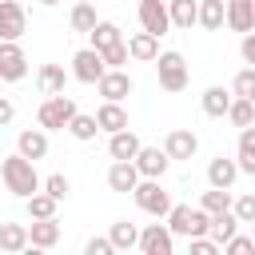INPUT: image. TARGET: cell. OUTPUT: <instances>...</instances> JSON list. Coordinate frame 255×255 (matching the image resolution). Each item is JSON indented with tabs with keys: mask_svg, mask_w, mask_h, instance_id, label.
Here are the masks:
<instances>
[{
	"mask_svg": "<svg viewBox=\"0 0 255 255\" xmlns=\"http://www.w3.org/2000/svg\"><path fill=\"white\" fill-rule=\"evenodd\" d=\"M0 179H4V187H8L12 195H20V199H28L32 191H40V171H36V163L24 159L20 151L8 155V159H0Z\"/></svg>",
	"mask_w": 255,
	"mask_h": 255,
	"instance_id": "6da1fadb",
	"label": "cell"
},
{
	"mask_svg": "<svg viewBox=\"0 0 255 255\" xmlns=\"http://www.w3.org/2000/svg\"><path fill=\"white\" fill-rule=\"evenodd\" d=\"M40 191H48L52 199H68V191H72V183H68V175H48V179H40Z\"/></svg>",
	"mask_w": 255,
	"mask_h": 255,
	"instance_id": "74e56055",
	"label": "cell"
},
{
	"mask_svg": "<svg viewBox=\"0 0 255 255\" xmlns=\"http://www.w3.org/2000/svg\"><path fill=\"white\" fill-rule=\"evenodd\" d=\"M28 76V56L20 40H0V84H16Z\"/></svg>",
	"mask_w": 255,
	"mask_h": 255,
	"instance_id": "8992f818",
	"label": "cell"
},
{
	"mask_svg": "<svg viewBox=\"0 0 255 255\" xmlns=\"http://www.w3.org/2000/svg\"><path fill=\"white\" fill-rule=\"evenodd\" d=\"M40 4H44V8H52V4H60V0H40Z\"/></svg>",
	"mask_w": 255,
	"mask_h": 255,
	"instance_id": "f6af8a7d",
	"label": "cell"
},
{
	"mask_svg": "<svg viewBox=\"0 0 255 255\" xmlns=\"http://www.w3.org/2000/svg\"><path fill=\"white\" fill-rule=\"evenodd\" d=\"M199 104H203V116L223 120V112H227V104H231V92H227V88H219V84H211V88L199 96Z\"/></svg>",
	"mask_w": 255,
	"mask_h": 255,
	"instance_id": "d4e9b609",
	"label": "cell"
},
{
	"mask_svg": "<svg viewBox=\"0 0 255 255\" xmlns=\"http://www.w3.org/2000/svg\"><path fill=\"white\" fill-rule=\"evenodd\" d=\"M135 247H139L143 255H171V251H175V235L167 231V223H147V227L139 231Z\"/></svg>",
	"mask_w": 255,
	"mask_h": 255,
	"instance_id": "52a82bcc",
	"label": "cell"
},
{
	"mask_svg": "<svg viewBox=\"0 0 255 255\" xmlns=\"http://www.w3.org/2000/svg\"><path fill=\"white\" fill-rule=\"evenodd\" d=\"M76 112H80V108H76V100H72L68 92H60V96H48V100L40 104L36 120H40V128H44V131H64V128H68V120H72Z\"/></svg>",
	"mask_w": 255,
	"mask_h": 255,
	"instance_id": "3957f363",
	"label": "cell"
},
{
	"mask_svg": "<svg viewBox=\"0 0 255 255\" xmlns=\"http://www.w3.org/2000/svg\"><path fill=\"white\" fill-rule=\"evenodd\" d=\"M231 96H243V100H255V68H243L231 84Z\"/></svg>",
	"mask_w": 255,
	"mask_h": 255,
	"instance_id": "8d00e7d4",
	"label": "cell"
},
{
	"mask_svg": "<svg viewBox=\"0 0 255 255\" xmlns=\"http://www.w3.org/2000/svg\"><path fill=\"white\" fill-rule=\"evenodd\" d=\"M235 128H251L255 124V100H243V96H231V104H227V112H223Z\"/></svg>",
	"mask_w": 255,
	"mask_h": 255,
	"instance_id": "f546056e",
	"label": "cell"
},
{
	"mask_svg": "<svg viewBox=\"0 0 255 255\" xmlns=\"http://www.w3.org/2000/svg\"><path fill=\"white\" fill-rule=\"evenodd\" d=\"M139 143H143V139H139L131 128H120V131L108 135V155H112V159H131V155L139 151Z\"/></svg>",
	"mask_w": 255,
	"mask_h": 255,
	"instance_id": "d6986e66",
	"label": "cell"
},
{
	"mask_svg": "<svg viewBox=\"0 0 255 255\" xmlns=\"http://www.w3.org/2000/svg\"><path fill=\"white\" fill-rule=\"evenodd\" d=\"M163 151H167V159H191L199 151V135L191 128H171L163 135Z\"/></svg>",
	"mask_w": 255,
	"mask_h": 255,
	"instance_id": "30bf717a",
	"label": "cell"
},
{
	"mask_svg": "<svg viewBox=\"0 0 255 255\" xmlns=\"http://www.w3.org/2000/svg\"><path fill=\"white\" fill-rule=\"evenodd\" d=\"M139 28L151 36H163L171 28L167 20V0H139Z\"/></svg>",
	"mask_w": 255,
	"mask_h": 255,
	"instance_id": "4fadbf2b",
	"label": "cell"
},
{
	"mask_svg": "<svg viewBox=\"0 0 255 255\" xmlns=\"http://www.w3.org/2000/svg\"><path fill=\"white\" fill-rule=\"evenodd\" d=\"M72 139H80V143H88V139H96V131H100V124H96V116H84V112H76L72 120H68V128H64Z\"/></svg>",
	"mask_w": 255,
	"mask_h": 255,
	"instance_id": "d6a6232c",
	"label": "cell"
},
{
	"mask_svg": "<svg viewBox=\"0 0 255 255\" xmlns=\"http://www.w3.org/2000/svg\"><path fill=\"white\" fill-rule=\"evenodd\" d=\"M239 179V167H235V159H227V155H215V159H207V187H231Z\"/></svg>",
	"mask_w": 255,
	"mask_h": 255,
	"instance_id": "ffe728a7",
	"label": "cell"
},
{
	"mask_svg": "<svg viewBox=\"0 0 255 255\" xmlns=\"http://www.w3.org/2000/svg\"><path fill=\"white\" fill-rule=\"evenodd\" d=\"M100 16H96V4L92 0H76V8H72V16H68V24H72V32H92V24H96Z\"/></svg>",
	"mask_w": 255,
	"mask_h": 255,
	"instance_id": "1f68e13d",
	"label": "cell"
},
{
	"mask_svg": "<svg viewBox=\"0 0 255 255\" xmlns=\"http://www.w3.org/2000/svg\"><path fill=\"white\" fill-rule=\"evenodd\" d=\"M84 251H88V255H112V239H108V235H92V239L84 243Z\"/></svg>",
	"mask_w": 255,
	"mask_h": 255,
	"instance_id": "b9f144b4",
	"label": "cell"
},
{
	"mask_svg": "<svg viewBox=\"0 0 255 255\" xmlns=\"http://www.w3.org/2000/svg\"><path fill=\"white\" fill-rule=\"evenodd\" d=\"M223 24L231 32H251L255 28V0H223Z\"/></svg>",
	"mask_w": 255,
	"mask_h": 255,
	"instance_id": "5bb4252c",
	"label": "cell"
},
{
	"mask_svg": "<svg viewBox=\"0 0 255 255\" xmlns=\"http://www.w3.org/2000/svg\"><path fill=\"white\" fill-rule=\"evenodd\" d=\"M124 44H128V60H139V64H151L159 52V36H151V32H131Z\"/></svg>",
	"mask_w": 255,
	"mask_h": 255,
	"instance_id": "ac0fdd59",
	"label": "cell"
},
{
	"mask_svg": "<svg viewBox=\"0 0 255 255\" xmlns=\"http://www.w3.org/2000/svg\"><path fill=\"white\" fill-rule=\"evenodd\" d=\"M135 183H139L135 163H131V159H112V167H108V187H112V191H120V195H128Z\"/></svg>",
	"mask_w": 255,
	"mask_h": 255,
	"instance_id": "2e32d148",
	"label": "cell"
},
{
	"mask_svg": "<svg viewBox=\"0 0 255 255\" xmlns=\"http://www.w3.org/2000/svg\"><path fill=\"white\" fill-rule=\"evenodd\" d=\"M88 36H92V48H96V52H104V48H112V44H120V40H124L120 24H112V20H96Z\"/></svg>",
	"mask_w": 255,
	"mask_h": 255,
	"instance_id": "4316f807",
	"label": "cell"
},
{
	"mask_svg": "<svg viewBox=\"0 0 255 255\" xmlns=\"http://www.w3.org/2000/svg\"><path fill=\"white\" fill-rule=\"evenodd\" d=\"M16 120V108H12V100L8 96H0V128H8Z\"/></svg>",
	"mask_w": 255,
	"mask_h": 255,
	"instance_id": "ee69618b",
	"label": "cell"
},
{
	"mask_svg": "<svg viewBox=\"0 0 255 255\" xmlns=\"http://www.w3.org/2000/svg\"><path fill=\"white\" fill-rule=\"evenodd\" d=\"M56 243H60V223H56V215H48V219H32V227H28V247L48 251V247H56Z\"/></svg>",
	"mask_w": 255,
	"mask_h": 255,
	"instance_id": "e0dca14e",
	"label": "cell"
},
{
	"mask_svg": "<svg viewBox=\"0 0 255 255\" xmlns=\"http://www.w3.org/2000/svg\"><path fill=\"white\" fill-rule=\"evenodd\" d=\"M199 207H203L207 215L227 211V207H231V187H207V191L199 195Z\"/></svg>",
	"mask_w": 255,
	"mask_h": 255,
	"instance_id": "e575fe53",
	"label": "cell"
},
{
	"mask_svg": "<svg viewBox=\"0 0 255 255\" xmlns=\"http://www.w3.org/2000/svg\"><path fill=\"white\" fill-rule=\"evenodd\" d=\"M219 251H227V255H251V251H255V239H251V235H239V231H235V235H231V239H227V243H223Z\"/></svg>",
	"mask_w": 255,
	"mask_h": 255,
	"instance_id": "f35d334b",
	"label": "cell"
},
{
	"mask_svg": "<svg viewBox=\"0 0 255 255\" xmlns=\"http://www.w3.org/2000/svg\"><path fill=\"white\" fill-rule=\"evenodd\" d=\"M231 215H235L239 223H255V195L243 191L239 199H231Z\"/></svg>",
	"mask_w": 255,
	"mask_h": 255,
	"instance_id": "d590c367",
	"label": "cell"
},
{
	"mask_svg": "<svg viewBox=\"0 0 255 255\" xmlns=\"http://www.w3.org/2000/svg\"><path fill=\"white\" fill-rule=\"evenodd\" d=\"M163 219H167V231H171V235H183V239H191V235H207V211H203V207L171 203Z\"/></svg>",
	"mask_w": 255,
	"mask_h": 255,
	"instance_id": "7a4b0ae2",
	"label": "cell"
},
{
	"mask_svg": "<svg viewBox=\"0 0 255 255\" xmlns=\"http://www.w3.org/2000/svg\"><path fill=\"white\" fill-rule=\"evenodd\" d=\"M36 88H40L44 96H60V92L68 88V72H64L60 64H44V68L36 72Z\"/></svg>",
	"mask_w": 255,
	"mask_h": 255,
	"instance_id": "7402d4cb",
	"label": "cell"
},
{
	"mask_svg": "<svg viewBox=\"0 0 255 255\" xmlns=\"http://www.w3.org/2000/svg\"><path fill=\"white\" fill-rule=\"evenodd\" d=\"M96 88H100V96L104 100H116V104H124L128 96H131V76L124 72V68H104V76L96 80Z\"/></svg>",
	"mask_w": 255,
	"mask_h": 255,
	"instance_id": "ba28073f",
	"label": "cell"
},
{
	"mask_svg": "<svg viewBox=\"0 0 255 255\" xmlns=\"http://www.w3.org/2000/svg\"><path fill=\"white\" fill-rule=\"evenodd\" d=\"M155 72H159V88L163 92H183L187 88V60L179 56V52H155Z\"/></svg>",
	"mask_w": 255,
	"mask_h": 255,
	"instance_id": "5b68a950",
	"label": "cell"
},
{
	"mask_svg": "<svg viewBox=\"0 0 255 255\" xmlns=\"http://www.w3.org/2000/svg\"><path fill=\"white\" fill-rule=\"evenodd\" d=\"M100 56H104V68H124V64H128V44L120 40V44H112V48H104Z\"/></svg>",
	"mask_w": 255,
	"mask_h": 255,
	"instance_id": "ab89813d",
	"label": "cell"
},
{
	"mask_svg": "<svg viewBox=\"0 0 255 255\" xmlns=\"http://www.w3.org/2000/svg\"><path fill=\"white\" fill-rule=\"evenodd\" d=\"M131 163H135V171L143 175V179H163V171H167V151L163 147H147V143H139V151L131 155Z\"/></svg>",
	"mask_w": 255,
	"mask_h": 255,
	"instance_id": "9c48e42d",
	"label": "cell"
},
{
	"mask_svg": "<svg viewBox=\"0 0 255 255\" xmlns=\"http://www.w3.org/2000/svg\"><path fill=\"white\" fill-rule=\"evenodd\" d=\"M108 239H112V251H131V247H135V239H139V227H135V223H128V219H120V223H112Z\"/></svg>",
	"mask_w": 255,
	"mask_h": 255,
	"instance_id": "4dcf8cb0",
	"label": "cell"
},
{
	"mask_svg": "<svg viewBox=\"0 0 255 255\" xmlns=\"http://www.w3.org/2000/svg\"><path fill=\"white\" fill-rule=\"evenodd\" d=\"M0 251H8V255L28 251V227L24 223H0Z\"/></svg>",
	"mask_w": 255,
	"mask_h": 255,
	"instance_id": "484cf974",
	"label": "cell"
},
{
	"mask_svg": "<svg viewBox=\"0 0 255 255\" xmlns=\"http://www.w3.org/2000/svg\"><path fill=\"white\" fill-rule=\"evenodd\" d=\"M195 24H203L207 32L223 28V0H199L195 4Z\"/></svg>",
	"mask_w": 255,
	"mask_h": 255,
	"instance_id": "83f0119b",
	"label": "cell"
},
{
	"mask_svg": "<svg viewBox=\"0 0 255 255\" xmlns=\"http://www.w3.org/2000/svg\"><path fill=\"white\" fill-rule=\"evenodd\" d=\"M239 56L247 64H255V32H243V44H239Z\"/></svg>",
	"mask_w": 255,
	"mask_h": 255,
	"instance_id": "7bdbcfd3",
	"label": "cell"
},
{
	"mask_svg": "<svg viewBox=\"0 0 255 255\" xmlns=\"http://www.w3.org/2000/svg\"><path fill=\"white\" fill-rule=\"evenodd\" d=\"M131 199H135V207H139L143 215H155V219H163L167 207H171V195L163 191V183H159V179H143V175H139V183L131 187Z\"/></svg>",
	"mask_w": 255,
	"mask_h": 255,
	"instance_id": "277c9868",
	"label": "cell"
},
{
	"mask_svg": "<svg viewBox=\"0 0 255 255\" xmlns=\"http://www.w3.org/2000/svg\"><path fill=\"white\" fill-rule=\"evenodd\" d=\"M24 207H28V219H48V215H56L60 199H52L48 191H32V195L24 199Z\"/></svg>",
	"mask_w": 255,
	"mask_h": 255,
	"instance_id": "836d02e7",
	"label": "cell"
},
{
	"mask_svg": "<svg viewBox=\"0 0 255 255\" xmlns=\"http://www.w3.org/2000/svg\"><path fill=\"white\" fill-rule=\"evenodd\" d=\"M195 4H199V0H167V20H171V28L191 32V24H195Z\"/></svg>",
	"mask_w": 255,
	"mask_h": 255,
	"instance_id": "f1b7e54d",
	"label": "cell"
},
{
	"mask_svg": "<svg viewBox=\"0 0 255 255\" xmlns=\"http://www.w3.org/2000/svg\"><path fill=\"white\" fill-rule=\"evenodd\" d=\"M16 151H20L24 159H32V163L44 159V155H48V131H44V128H28V131H20V135H16Z\"/></svg>",
	"mask_w": 255,
	"mask_h": 255,
	"instance_id": "9a60e30c",
	"label": "cell"
},
{
	"mask_svg": "<svg viewBox=\"0 0 255 255\" xmlns=\"http://www.w3.org/2000/svg\"><path fill=\"white\" fill-rule=\"evenodd\" d=\"M187 243H191V255H219V243L207 235H191Z\"/></svg>",
	"mask_w": 255,
	"mask_h": 255,
	"instance_id": "60d3db41",
	"label": "cell"
},
{
	"mask_svg": "<svg viewBox=\"0 0 255 255\" xmlns=\"http://www.w3.org/2000/svg\"><path fill=\"white\" fill-rule=\"evenodd\" d=\"M24 32H28L24 4H16V0H0V40H20Z\"/></svg>",
	"mask_w": 255,
	"mask_h": 255,
	"instance_id": "8fae6325",
	"label": "cell"
},
{
	"mask_svg": "<svg viewBox=\"0 0 255 255\" xmlns=\"http://www.w3.org/2000/svg\"><path fill=\"white\" fill-rule=\"evenodd\" d=\"M96 124H100V131H120V128H128V112H124V104H116V100H104L100 104V112H96Z\"/></svg>",
	"mask_w": 255,
	"mask_h": 255,
	"instance_id": "603a6c76",
	"label": "cell"
},
{
	"mask_svg": "<svg viewBox=\"0 0 255 255\" xmlns=\"http://www.w3.org/2000/svg\"><path fill=\"white\" fill-rule=\"evenodd\" d=\"M72 76H76L80 84H96V80L104 76V56H100L96 48H80V52L72 56Z\"/></svg>",
	"mask_w": 255,
	"mask_h": 255,
	"instance_id": "7c38bea8",
	"label": "cell"
},
{
	"mask_svg": "<svg viewBox=\"0 0 255 255\" xmlns=\"http://www.w3.org/2000/svg\"><path fill=\"white\" fill-rule=\"evenodd\" d=\"M235 167H239V175H255V128H239Z\"/></svg>",
	"mask_w": 255,
	"mask_h": 255,
	"instance_id": "cb8c5ba5",
	"label": "cell"
},
{
	"mask_svg": "<svg viewBox=\"0 0 255 255\" xmlns=\"http://www.w3.org/2000/svg\"><path fill=\"white\" fill-rule=\"evenodd\" d=\"M239 227H243V223L231 215V207H227V211H215V215H207V239H215L219 247H223V243H227V239H231Z\"/></svg>",
	"mask_w": 255,
	"mask_h": 255,
	"instance_id": "44dd1931",
	"label": "cell"
}]
</instances>
